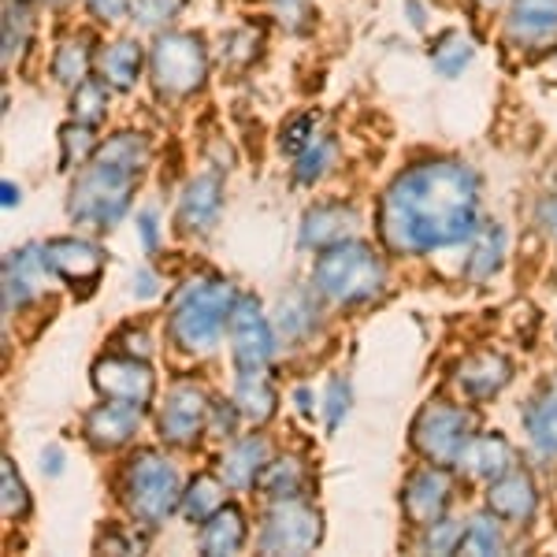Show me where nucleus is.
I'll list each match as a JSON object with an SVG mask.
<instances>
[{
  "label": "nucleus",
  "instance_id": "1",
  "mask_svg": "<svg viewBox=\"0 0 557 557\" xmlns=\"http://www.w3.org/2000/svg\"><path fill=\"white\" fill-rule=\"evenodd\" d=\"M380 238L398 257H424L480 235V175L461 160H420L386 186Z\"/></svg>",
  "mask_w": 557,
  "mask_h": 557
},
{
  "label": "nucleus",
  "instance_id": "2",
  "mask_svg": "<svg viewBox=\"0 0 557 557\" xmlns=\"http://www.w3.org/2000/svg\"><path fill=\"white\" fill-rule=\"evenodd\" d=\"M235 286L227 278H194L183 286V294L172 305V320H168V338L190 357H205L220 346L223 327L231 323L235 312Z\"/></svg>",
  "mask_w": 557,
  "mask_h": 557
},
{
  "label": "nucleus",
  "instance_id": "3",
  "mask_svg": "<svg viewBox=\"0 0 557 557\" xmlns=\"http://www.w3.org/2000/svg\"><path fill=\"white\" fill-rule=\"evenodd\" d=\"M146 172L127 164H115L108 157H94L83 172L75 175L67 194V215L78 227L112 231L123 215L131 212V197L138 190V178Z\"/></svg>",
  "mask_w": 557,
  "mask_h": 557
},
{
  "label": "nucleus",
  "instance_id": "4",
  "mask_svg": "<svg viewBox=\"0 0 557 557\" xmlns=\"http://www.w3.org/2000/svg\"><path fill=\"white\" fill-rule=\"evenodd\" d=\"M312 290L323 301L343 305H368L383 298L386 290V264L364 242H338V246L323 249L320 260L312 264Z\"/></svg>",
  "mask_w": 557,
  "mask_h": 557
},
{
  "label": "nucleus",
  "instance_id": "5",
  "mask_svg": "<svg viewBox=\"0 0 557 557\" xmlns=\"http://www.w3.org/2000/svg\"><path fill=\"white\" fill-rule=\"evenodd\" d=\"M123 506L141 532H157L168 517L183 506V483L178 469L160 450H138L123 465L120 480Z\"/></svg>",
  "mask_w": 557,
  "mask_h": 557
},
{
  "label": "nucleus",
  "instance_id": "6",
  "mask_svg": "<svg viewBox=\"0 0 557 557\" xmlns=\"http://www.w3.org/2000/svg\"><path fill=\"white\" fill-rule=\"evenodd\" d=\"M149 78L157 97L164 101H186L201 94L209 78V49L201 34L190 30H160L149 49Z\"/></svg>",
  "mask_w": 557,
  "mask_h": 557
},
{
  "label": "nucleus",
  "instance_id": "7",
  "mask_svg": "<svg viewBox=\"0 0 557 557\" xmlns=\"http://www.w3.org/2000/svg\"><path fill=\"white\" fill-rule=\"evenodd\" d=\"M475 438V412L457 406V401H428L412 420V446L431 465H457Z\"/></svg>",
  "mask_w": 557,
  "mask_h": 557
},
{
  "label": "nucleus",
  "instance_id": "8",
  "mask_svg": "<svg viewBox=\"0 0 557 557\" xmlns=\"http://www.w3.org/2000/svg\"><path fill=\"white\" fill-rule=\"evenodd\" d=\"M323 539V520L305 498L272 502L260 524L257 546L260 554H309Z\"/></svg>",
  "mask_w": 557,
  "mask_h": 557
},
{
  "label": "nucleus",
  "instance_id": "9",
  "mask_svg": "<svg viewBox=\"0 0 557 557\" xmlns=\"http://www.w3.org/2000/svg\"><path fill=\"white\" fill-rule=\"evenodd\" d=\"M227 335H231V357H235L238 372H264V368L272 364L275 327L268 323L257 298L238 294L235 312H231V323H227Z\"/></svg>",
  "mask_w": 557,
  "mask_h": 557
},
{
  "label": "nucleus",
  "instance_id": "10",
  "mask_svg": "<svg viewBox=\"0 0 557 557\" xmlns=\"http://www.w3.org/2000/svg\"><path fill=\"white\" fill-rule=\"evenodd\" d=\"M209 394L201 391L194 380L175 383L172 391L164 394V406L157 412V431L168 446H178V450H190L197 438L209 428Z\"/></svg>",
  "mask_w": 557,
  "mask_h": 557
},
{
  "label": "nucleus",
  "instance_id": "11",
  "mask_svg": "<svg viewBox=\"0 0 557 557\" xmlns=\"http://www.w3.org/2000/svg\"><path fill=\"white\" fill-rule=\"evenodd\" d=\"M506 45L524 60L557 49V0H509Z\"/></svg>",
  "mask_w": 557,
  "mask_h": 557
},
{
  "label": "nucleus",
  "instance_id": "12",
  "mask_svg": "<svg viewBox=\"0 0 557 557\" xmlns=\"http://www.w3.org/2000/svg\"><path fill=\"white\" fill-rule=\"evenodd\" d=\"M94 386L101 391V398L112 401H127V406L149 409L152 394H157V375L141 357H101L94 364Z\"/></svg>",
  "mask_w": 557,
  "mask_h": 557
},
{
  "label": "nucleus",
  "instance_id": "13",
  "mask_svg": "<svg viewBox=\"0 0 557 557\" xmlns=\"http://www.w3.org/2000/svg\"><path fill=\"white\" fill-rule=\"evenodd\" d=\"M454 502V480L446 465H424V469L409 472L406 487H401V513L412 528H428L438 520Z\"/></svg>",
  "mask_w": 557,
  "mask_h": 557
},
{
  "label": "nucleus",
  "instance_id": "14",
  "mask_svg": "<svg viewBox=\"0 0 557 557\" xmlns=\"http://www.w3.org/2000/svg\"><path fill=\"white\" fill-rule=\"evenodd\" d=\"M45 257H49L52 275L64 278L71 290L78 286L83 294H94V286L104 275V249L86 238H49Z\"/></svg>",
  "mask_w": 557,
  "mask_h": 557
},
{
  "label": "nucleus",
  "instance_id": "15",
  "mask_svg": "<svg viewBox=\"0 0 557 557\" xmlns=\"http://www.w3.org/2000/svg\"><path fill=\"white\" fill-rule=\"evenodd\" d=\"M52 275L45 246H23L4 260V317L12 320L15 312H23L26 305L41 298L45 278Z\"/></svg>",
  "mask_w": 557,
  "mask_h": 557
},
{
  "label": "nucleus",
  "instance_id": "16",
  "mask_svg": "<svg viewBox=\"0 0 557 557\" xmlns=\"http://www.w3.org/2000/svg\"><path fill=\"white\" fill-rule=\"evenodd\" d=\"M138 428H141V409L127 406V401H112V398H104L101 406H94L83 420L86 443L104 454L127 446L131 438L138 435Z\"/></svg>",
  "mask_w": 557,
  "mask_h": 557
},
{
  "label": "nucleus",
  "instance_id": "17",
  "mask_svg": "<svg viewBox=\"0 0 557 557\" xmlns=\"http://www.w3.org/2000/svg\"><path fill=\"white\" fill-rule=\"evenodd\" d=\"M223 209V183L220 175H197L186 183L183 197H178V231L183 235H209L220 220Z\"/></svg>",
  "mask_w": 557,
  "mask_h": 557
},
{
  "label": "nucleus",
  "instance_id": "18",
  "mask_svg": "<svg viewBox=\"0 0 557 557\" xmlns=\"http://www.w3.org/2000/svg\"><path fill=\"white\" fill-rule=\"evenodd\" d=\"M487 509L509 524H528L539 509L535 480L524 469H509L506 475H498L494 483H487Z\"/></svg>",
  "mask_w": 557,
  "mask_h": 557
},
{
  "label": "nucleus",
  "instance_id": "19",
  "mask_svg": "<svg viewBox=\"0 0 557 557\" xmlns=\"http://www.w3.org/2000/svg\"><path fill=\"white\" fill-rule=\"evenodd\" d=\"M354 227H357V212L349 209V205H343V201L312 205L301 220L298 242H301V249H317V253H323V249L338 246V242H349Z\"/></svg>",
  "mask_w": 557,
  "mask_h": 557
},
{
  "label": "nucleus",
  "instance_id": "20",
  "mask_svg": "<svg viewBox=\"0 0 557 557\" xmlns=\"http://www.w3.org/2000/svg\"><path fill=\"white\" fill-rule=\"evenodd\" d=\"M509 380H513V364H509L502 354H491V349L487 354L465 357L454 375V383L461 386V394L472 401H487L494 394H502Z\"/></svg>",
  "mask_w": 557,
  "mask_h": 557
},
{
  "label": "nucleus",
  "instance_id": "21",
  "mask_svg": "<svg viewBox=\"0 0 557 557\" xmlns=\"http://www.w3.org/2000/svg\"><path fill=\"white\" fill-rule=\"evenodd\" d=\"M457 469L469 475V480L494 483L498 475H506L513 469V443H509L506 435H498V431L475 435L469 443V450L461 454V461H457Z\"/></svg>",
  "mask_w": 557,
  "mask_h": 557
},
{
  "label": "nucleus",
  "instance_id": "22",
  "mask_svg": "<svg viewBox=\"0 0 557 557\" xmlns=\"http://www.w3.org/2000/svg\"><path fill=\"white\" fill-rule=\"evenodd\" d=\"M146 64H149L146 49L134 38H115L97 52V75H101L115 94H127V89L138 86L141 67Z\"/></svg>",
  "mask_w": 557,
  "mask_h": 557
},
{
  "label": "nucleus",
  "instance_id": "23",
  "mask_svg": "<svg viewBox=\"0 0 557 557\" xmlns=\"http://www.w3.org/2000/svg\"><path fill=\"white\" fill-rule=\"evenodd\" d=\"M264 465H268V443L260 435H246L220 457V475H223L227 487L246 491L260 480Z\"/></svg>",
  "mask_w": 557,
  "mask_h": 557
},
{
  "label": "nucleus",
  "instance_id": "24",
  "mask_svg": "<svg viewBox=\"0 0 557 557\" xmlns=\"http://www.w3.org/2000/svg\"><path fill=\"white\" fill-rule=\"evenodd\" d=\"M312 294L305 290V286H298V290H290L283 301H278V309H275V335L278 338H286V343H305V338H312V331H317V323H320L317 298H312Z\"/></svg>",
  "mask_w": 557,
  "mask_h": 557
},
{
  "label": "nucleus",
  "instance_id": "25",
  "mask_svg": "<svg viewBox=\"0 0 557 557\" xmlns=\"http://www.w3.org/2000/svg\"><path fill=\"white\" fill-rule=\"evenodd\" d=\"M235 406L246 424H268L278 406V394H275L272 380H268L264 372H238Z\"/></svg>",
  "mask_w": 557,
  "mask_h": 557
},
{
  "label": "nucleus",
  "instance_id": "26",
  "mask_svg": "<svg viewBox=\"0 0 557 557\" xmlns=\"http://www.w3.org/2000/svg\"><path fill=\"white\" fill-rule=\"evenodd\" d=\"M94 64H97L94 41H89L86 34H71V38L60 41L57 52H52V78H57L60 86L75 89L89 78Z\"/></svg>",
  "mask_w": 557,
  "mask_h": 557
},
{
  "label": "nucleus",
  "instance_id": "27",
  "mask_svg": "<svg viewBox=\"0 0 557 557\" xmlns=\"http://www.w3.org/2000/svg\"><path fill=\"white\" fill-rule=\"evenodd\" d=\"M246 513L238 506H223L201 524V554H238L246 546Z\"/></svg>",
  "mask_w": 557,
  "mask_h": 557
},
{
  "label": "nucleus",
  "instance_id": "28",
  "mask_svg": "<svg viewBox=\"0 0 557 557\" xmlns=\"http://www.w3.org/2000/svg\"><path fill=\"white\" fill-rule=\"evenodd\" d=\"M257 487L272 502L305 498V491H309V465H305L301 457H278V461H268L257 480Z\"/></svg>",
  "mask_w": 557,
  "mask_h": 557
},
{
  "label": "nucleus",
  "instance_id": "29",
  "mask_svg": "<svg viewBox=\"0 0 557 557\" xmlns=\"http://www.w3.org/2000/svg\"><path fill=\"white\" fill-rule=\"evenodd\" d=\"M524 431L532 438V446L543 457H557V398L550 391H543L524 406Z\"/></svg>",
  "mask_w": 557,
  "mask_h": 557
},
{
  "label": "nucleus",
  "instance_id": "30",
  "mask_svg": "<svg viewBox=\"0 0 557 557\" xmlns=\"http://www.w3.org/2000/svg\"><path fill=\"white\" fill-rule=\"evenodd\" d=\"M227 506L223 502V475L215 480L212 472H201L190 480V487L183 491V517L190 524H205L209 517H215L220 509Z\"/></svg>",
  "mask_w": 557,
  "mask_h": 557
},
{
  "label": "nucleus",
  "instance_id": "31",
  "mask_svg": "<svg viewBox=\"0 0 557 557\" xmlns=\"http://www.w3.org/2000/svg\"><path fill=\"white\" fill-rule=\"evenodd\" d=\"M428 57H431V67H435L443 78H457L465 67L472 64L475 45H472L469 34H461V30H446V34H438V38L431 41Z\"/></svg>",
  "mask_w": 557,
  "mask_h": 557
},
{
  "label": "nucleus",
  "instance_id": "32",
  "mask_svg": "<svg viewBox=\"0 0 557 557\" xmlns=\"http://www.w3.org/2000/svg\"><path fill=\"white\" fill-rule=\"evenodd\" d=\"M472 242L475 246H472V257L465 260V275H469L472 283H487L502 268V257H506V231H502L498 223H491V227L480 231Z\"/></svg>",
  "mask_w": 557,
  "mask_h": 557
},
{
  "label": "nucleus",
  "instance_id": "33",
  "mask_svg": "<svg viewBox=\"0 0 557 557\" xmlns=\"http://www.w3.org/2000/svg\"><path fill=\"white\" fill-rule=\"evenodd\" d=\"M97 134L89 123H67L64 131H60V168L64 172H83L89 160L97 157Z\"/></svg>",
  "mask_w": 557,
  "mask_h": 557
},
{
  "label": "nucleus",
  "instance_id": "34",
  "mask_svg": "<svg viewBox=\"0 0 557 557\" xmlns=\"http://www.w3.org/2000/svg\"><path fill=\"white\" fill-rule=\"evenodd\" d=\"M34 38V20L26 0H8L4 8V67H12L15 60H23V52L30 49Z\"/></svg>",
  "mask_w": 557,
  "mask_h": 557
},
{
  "label": "nucleus",
  "instance_id": "35",
  "mask_svg": "<svg viewBox=\"0 0 557 557\" xmlns=\"http://www.w3.org/2000/svg\"><path fill=\"white\" fill-rule=\"evenodd\" d=\"M108 94H112V86L104 83V78H86L83 86L71 89V120L78 123H89V127H97V123L108 115Z\"/></svg>",
  "mask_w": 557,
  "mask_h": 557
},
{
  "label": "nucleus",
  "instance_id": "36",
  "mask_svg": "<svg viewBox=\"0 0 557 557\" xmlns=\"http://www.w3.org/2000/svg\"><path fill=\"white\" fill-rule=\"evenodd\" d=\"M335 157H338L335 138H331V134H317V138H312L309 146L298 152V168H294V178H298L301 186L320 183V178L331 172Z\"/></svg>",
  "mask_w": 557,
  "mask_h": 557
},
{
  "label": "nucleus",
  "instance_id": "37",
  "mask_svg": "<svg viewBox=\"0 0 557 557\" xmlns=\"http://www.w3.org/2000/svg\"><path fill=\"white\" fill-rule=\"evenodd\" d=\"M506 550V532H502L498 517H475L465 524V535H461V546L457 554H502Z\"/></svg>",
  "mask_w": 557,
  "mask_h": 557
},
{
  "label": "nucleus",
  "instance_id": "38",
  "mask_svg": "<svg viewBox=\"0 0 557 557\" xmlns=\"http://www.w3.org/2000/svg\"><path fill=\"white\" fill-rule=\"evenodd\" d=\"M186 8V0H134L131 23L138 30H164L168 23L178 20V12Z\"/></svg>",
  "mask_w": 557,
  "mask_h": 557
},
{
  "label": "nucleus",
  "instance_id": "39",
  "mask_svg": "<svg viewBox=\"0 0 557 557\" xmlns=\"http://www.w3.org/2000/svg\"><path fill=\"white\" fill-rule=\"evenodd\" d=\"M0 487H4V494H0V502H4V520H23L26 513H30V494H26L20 472H15V465L4 457V465H0Z\"/></svg>",
  "mask_w": 557,
  "mask_h": 557
},
{
  "label": "nucleus",
  "instance_id": "40",
  "mask_svg": "<svg viewBox=\"0 0 557 557\" xmlns=\"http://www.w3.org/2000/svg\"><path fill=\"white\" fill-rule=\"evenodd\" d=\"M420 532H424V535H420V550H424V554H457L465 528L457 524V520L438 517V520H431L428 528H420Z\"/></svg>",
  "mask_w": 557,
  "mask_h": 557
},
{
  "label": "nucleus",
  "instance_id": "41",
  "mask_svg": "<svg viewBox=\"0 0 557 557\" xmlns=\"http://www.w3.org/2000/svg\"><path fill=\"white\" fill-rule=\"evenodd\" d=\"M257 49H260V34L257 30H249V26L231 30L227 38H223V64H231L235 71L249 67L257 60Z\"/></svg>",
  "mask_w": 557,
  "mask_h": 557
},
{
  "label": "nucleus",
  "instance_id": "42",
  "mask_svg": "<svg viewBox=\"0 0 557 557\" xmlns=\"http://www.w3.org/2000/svg\"><path fill=\"white\" fill-rule=\"evenodd\" d=\"M346 409H349V383L343 375H335V380L327 383V391H323V417H327L331 431L346 420Z\"/></svg>",
  "mask_w": 557,
  "mask_h": 557
},
{
  "label": "nucleus",
  "instance_id": "43",
  "mask_svg": "<svg viewBox=\"0 0 557 557\" xmlns=\"http://www.w3.org/2000/svg\"><path fill=\"white\" fill-rule=\"evenodd\" d=\"M312 138H317V115H298V120H290L283 127L278 146H283V152H294V157H298Z\"/></svg>",
  "mask_w": 557,
  "mask_h": 557
},
{
  "label": "nucleus",
  "instance_id": "44",
  "mask_svg": "<svg viewBox=\"0 0 557 557\" xmlns=\"http://www.w3.org/2000/svg\"><path fill=\"white\" fill-rule=\"evenodd\" d=\"M242 420V412L235 401H212L209 409V428H205V435L212 438H231L235 435V424Z\"/></svg>",
  "mask_w": 557,
  "mask_h": 557
},
{
  "label": "nucleus",
  "instance_id": "45",
  "mask_svg": "<svg viewBox=\"0 0 557 557\" xmlns=\"http://www.w3.org/2000/svg\"><path fill=\"white\" fill-rule=\"evenodd\" d=\"M272 12L278 15V23L294 34L309 26V0H272Z\"/></svg>",
  "mask_w": 557,
  "mask_h": 557
},
{
  "label": "nucleus",
  "instance_id": "46",
  "mask_svg": "<svg viewBox=\"0 0 557 557\" xmlns=\"http://www.w3.org/2000/svg\"><path fill=\"white\" fill-rule=\"evenodd\" d=\"M86 4V12L94 15L97 23H120V20H127L131 15V8H134V0H83Z\"/></svg>",
  "mask_w": 557,
  "mask_h": 557
},
{
  "label": "nucleus",
  "instance_id": "47",
  "mask_svg": "<svg viewBox=\"0 0 557 557\" xmlns=\"http://www.w3.org/2000/svg\"><path fill=\"white\" fill-rule=\"evenodd\" d=\"M97 550H108V554H138L146 550V539L134 535V532H108L97 539Z\"/></svg>",
  "mask_w": 557,
  "mask_h": 557
},
{
  "label": "nucleus",
  "instance_id": "48",
  "mask_svg": "<svg viewBox=\"0 0 557 557\" xmlns=\"http://www.w3.org/2000/svg\"><path fill=\"white\" fill-rule=\"evenodd\" d=\"M134 227H138L141 249H146V253H157V246H160V220H157V212L141 209L138 215H134Z\"/></svg>",
  "mask_w": 557,
  "mask_h": 557
},
{
  "label": "nucleus",
  "instance_id": "49",
  "mask_svg": "<svg viewBox=\"0 0 557 557\" xmlns=\"http://www.w3.org/2000/svg\"><path fill=\"white\" fill-rule=\"evenodd\" d=\"M131 286H134V298H152L157 294V275L149 272V268H138V272L131 275Z\"/></svg>",
  "mask_w": 557,
  "mask_h": 557
},
{
  "label": "nucleus",
  "instance_id": "50",
  "mask_svg": "<svg viewBox=\"0 0 557 557\" xmlns=\"http://www.w3.org/2000/svg\"><path fill=\"white\" fill-rule=\"evenodd\" d=\"M64 461H67V457H64V450H60L57 443L41 450V472L45 475H60V472H64Z\"/></svg>",
  "mask_w": 557,
  "mask_h": 557
},
{
  "label": "nucleus",
  "instance_id": "51",
  "mask_svg": "<svg viewBox=\"0 0 557 557\" xmlns=\"http://www.w3.org/2000/svg\"><path fill=\"white\" fill-rule=\"evenodd\" d=\"M127 343L131 346H123V349H127L131 357H141V361H146V357L152 354V338L146 335V331H127Z\"/></svg>",
  "mask_w": 557,
  "mask_h": 557
},
{
  "label": "nucleus",
  "instance_id": "52",
  "mask_svg": "<svg viewBox=\"0 0 557 557\" xmlns=\"http://www.w3.org/2000/svg\"><path fill=\"white\" fill-rule=\"evenodd\" d=\"M539 223H543L546 235L557 242V197H546V201L539 205Z\"/></svg>",
  "mask_w": 557,
  "mask_h": 557
},
{
  "label": "nucleus",
  "instance_id": "53",
  "mask_svg": "<svg viewBox=\"0 0 557 557\" xmlns=\"http://www.w3.org/2000/svg\"><path fill=\"white\" fill-rule=\"evenodd\" d=\"M294 401H298L301 417H312V412H317V394H312L309 386H298V391H294Z\"/></svg>",
  "mask_w": 557,
  "mask_h": 557
},
{
  "label": "nucleus",
  "instance_id": "54",
  "mask_svg": "<svg viewBox=\"0 0 557 557\" xmlns=\"http://www.w3.org/2000/svg\"><path fill=\"white\" fill-rule=\"evenodd\" d=\"M406 12H409V23L417 26V30H424L428 20H424V4L420 0H406Z\"/></svg>",
  "mask_w": 557,
  "mask_h": 557
},
{
  "label": "nucleus",
  "instance_id": "55",
  "mask_svg": "<svg viewBox=\"0 0 557 557\" xmlns=\"http://www.w3.org/2000/svg\"><path fill=\"white\" fill-rule=\"evenodd\" d=\"M12 205H20V186H12L4 178V209H12Z\"/></svg>",
  "mask_w": 557,
  "mask_h": 557
},
{
  "label": "nucleus",
  "instance_id": "56",
  "mask_svg": "<svg viewBox=\"0 0 557 557\" xmlns=\"http://www.w3.org/2000/svg\"><path fill=\"white\" fill-rule=\"evenodd\" d=\"M543 391H550V394H554V398H557V375H554V380H550V383H546V386H543Z\"/></svg>",
  "mask_w": 557,
  "mask_h": 557
},
{
  "label": "nucleus",
  "instance_id": "57",
  "mask_svg": "<svg viewBox=\"0 0 557 557\" xmlns=\"http://www.w3.org/2000/svg\"><path fill=\"white\" fill-rule=\"evenodd\" d=\"M483 8H494V4H502V0H480Z\"/></svg>",
  "mask_w": 557,
  "mask_h": 557
},
{
  "label": "nucleus",
  "instance_id": "58",
  "mask_svg": "<svg viewBox=\"0 0 557 557\" xmlns=\"http://www.w3.org/2000/svg\"><path fill=\"white\" fill-rule=\"evenodd\" d=\"M49 4H64V0H49Z\"/></svg>",
  "mask_w": 557,
  "mask_h": 557
}]
</instances>
